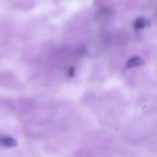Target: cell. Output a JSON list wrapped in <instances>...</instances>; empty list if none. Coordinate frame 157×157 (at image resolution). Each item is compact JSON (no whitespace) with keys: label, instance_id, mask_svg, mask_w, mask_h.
Returning a JSON list of instances; mask_svg holds the SVG:
<instances>
[{"label":"cell","instance_id":"6da1fadb","mask_svg":"<svg viewBox=\"0 0 157 157\" xmlns=\"http://www.w3.org/2000/svg\"><path fill=\"white\" fill-rule=\"evenodd\" d=\"M149 25L150 21L148 20L143 17H140L135 20L133 23V27L136 29H140L149 26Z\"/></svg>","mask_w":157,"mask_h":157},{"label":"cell","instance_id":"7a4b0ae2","mask_svg":"<svg viewBox=\"0 0 157 157\" xmlns=\"http://www.w3.org/2000/svg\"><path fill=\"white\" fill-rule=\"evenodd\" d=\"M144 64L143 60L138 57H134L127 61L126 67L128 68L137 67Z\"/></svg>","mask_w":157,"mask_h":157},{"label":"cell","instance_id":"3957f363","mask_svg":"<svg viewBox=\"0 0 157 157\" xmlns=\"http://www.w3.org/2000/svg\"><path fill=\"white\" fill-rule=\"evenodd\" d=\"M0 144L5 147H16L17 142L15 140L10 137H5L0 139Z\"/></svg>","mask_w":157,"mask_h":157},{"label":"cell","instance_id":"277c9868","mask_svg":"<svg viewBox=\"0 0 157 157\" xmlns=\"http://www.w3.org/2000/svg\"><path fill=\"white\" fill-rule=\"evenodd\" d=\"M75 68H74V67H71L68 70V76L69 77H70V78L74 77V75H75Z\"/></svg>","mask_w":157,"mask_h":157}]
</instances>
